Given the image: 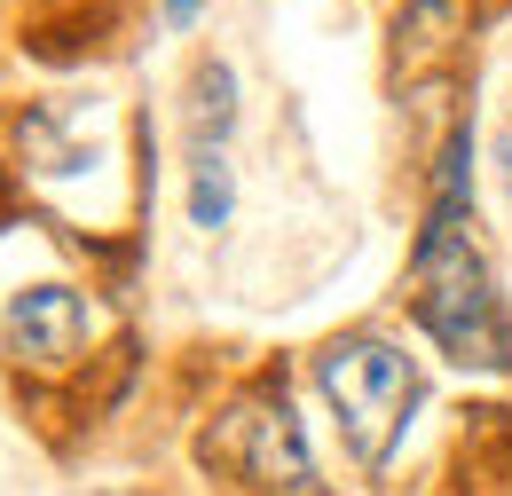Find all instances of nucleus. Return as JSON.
<instances>
[{"mask_svg":"<svg viewBox=\"0 0 512 496\" xmlns=\"http://www.w3.org/2000/svg\"><path fill=\"white\" fill-rule=\"evenodd\" d=\"M213 457H229V465L268 496H316V465H308V449H300V426H292L284 394H253V402L213 434Z\"/></svg>","mask_w":512,"mask_h":496,"instance_id":"obj_3","label":"nucleus"},{"mask_svg":"<svg viewBox=\"0 0 512 496\" xmlns=\"http://www.w3.org/2000/svg\"><path fill=\"white\" fill-rule=\"evenodd\" d=\"M410 308L449 347V363H465V371H512V323H505L497 284H489V260L442 213L426 221L418 260H410Z\"/></svg>","mask_w":512,"mask_h":496,"instance_id":"obj_1","label":"nucleus"},{"mask_svg":"<svg viewBox=\"0 0 512 496\" xmlns=\"http://www.w3.org/2000/svg\"><path fill=\"white\" fill-rule=\"evenodd\" d=\"M8 347H16L32 371L79 363V347H87V300H79L71 284H32V292H16V308H8Z\"/></svg>","mask_w":512,"mask_h":496,"instance_id":"obj_4","label":"nucleus"},{"mask_svg":"<svg viewBox=\"0 0 512 496\" xmlns=\"http://www.w3.org/2000/svg\"><path fill=\"white\" fill-rule=\"evenodd\" d=\"M316 378H323V394H331V410H339L347 449H355L363 465H386L394 441H402V426H410V402H418L410 355L386 347V339H371V331H355V339H331L316 355Z\"/></svg>","mask_w":512,"mask_h":496,"instance_id":"obj_2","label":"nucleus"},{"mask_svg":"<svg viewBox=\"0 0 512 496\" xmlns=\"http://www.w3.org/2000/svg\"><path fill=\"white\" fill-rule=\"evenodd\" d=\"M197 16V0H166V24H190Z\"/></svg>","mask_w":512,"mask_h":496,"instance_id":"obj_7","label":"nucleus"},{"mask_svg":"<svg viewBox=\"0 0 512 496\" xmlns=\"http://www.w3.org/2000/svg\"><path fill=\"white\" fill-rule=\"evenodd\" d=\"M229 205H237V182H229V166L205 150L197 174H190V221L197 229H229Z\"/></svg>","mask_w":512,"mask_h":496,"instance_id":"obj_6","label":"nucleus"},{"mask_svg":"<svg viewBox=\"0 0 512 496\" xmlns=\"http://www.w3.org/2000/svg\"><path fill=\"white\" fill-rule=\"evenodd\" d=\"M229 119H237V71H229V63H205V71H197V111H190L197 142H221Z\"/></svg>","mask_w":512,"mask_h":496,"instance_id":"obj_5","label":"nucleus"},{"mask_svg":"<svg viewBox=\"0 0 512 496\" xmlns=\"http://www.w3.org/2000/svg\"><path fill=\"white\" fill-rule=\"evenodd\" d=\"M497 158H505V174H512V126H505V142H497Z\"/></svg>","mask_w":512,"mask_h":496,"instance_id":"obj_8","label":"nucleus"}]
</instances>
